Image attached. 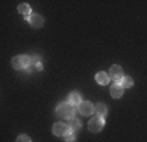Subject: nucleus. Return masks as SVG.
<instances>
[{
  "instance_id": "nucleus-2",
  "label": "nucleus",
  "mask_w": 147,
  "mask_h": 142,
  "mask_svg": "<svg viewBox=\"0 0 147 142\" xmlns=\"http://www.w3.org/2000/svg\"><path fill=\"white\" fill-rule=\"evenodd\" d=\"M30 65V57L28 55H16L12 59V66L16 70H22Z\"/></svg>"
},
{
  "instance_id": "nucleus-14",
  "label": "nucleus",
  "mask_w": 147,
  "mask_h": 142,
  "mask_svg": "<svg viewBox=\"0 0 147 142\" xmlns=\"http://www.w3.org/2000/svg\"><path fill=\"white\" fill-rule=\"evenodd\" d=\"M133 84H134V82H133L131 76H123L121 80V86L123 88H130V87H133Z\"/></svg>"
},
{
  "instance_id": "nucleus-10",
  "label": "nucleus",
  "mask_w": 147,
  "mask_h": 142,
  "mask_svg": "<svg viewBox=\"0 0 147 142\" xmlns=\"http://www.w3.org/2000/svg\"><path fill=\"white\" fill-rule=\"evenodd\" d=\"M68 101L67 103H70L71 105H79L80 103H82V97H80V95L78 92H71L70 95H68Z\"/></svg>"
},
{
  "instance_id": "nucleus-12",
  "label": "nucleus",
  "mask_w": 147,
  "mask_h": 142,
  "mask_svg": "<svg viewBox=\"0 0 147 142\" xmlns=\"http://www.w3.org/2000/svg\"><path fill=\"white\" fill-rule=\"evenodd\" d=\"M17 9H18V12L21 13V15H30V12H32L30 5L26 4V3H21L20 5L17 7Z\"/></svg>"
},
{
  "instance_id": "nucleus-6",
  "label": "nucleus",
  "mask_w": 147,
  "mask_h": 142,
  "mask_svg": "<svg viewBox=\"0 0 147 142\" xmlns=\"http://www.w3.org/2000/svg\"><path fill=\"white\" fill-rule=\"evenodd\" d=\"M78 111H79L83 116H89V114H92L95 112V107L89 101H82L78 105Z\"/></svg>"
},
{
  "instance_id": "nucleus-15",
  "label": "nucleus",
  "mask_w": 147,
  "mask_h": 142,
  "mask_svg": "<svg viewBox=\"0 0 147 142\" xmlns=\"http://www.w3.org/2000/svg\"><path fill=\"white\" fill-rule=\"evenodd\" d=\"M64 139H66V142H75L76 141V136H75V132H72V130H68V133L64 136Z\"/></svg>"
},
{
  "instance_id": "nucleus-7",
  "label": "nucleus",
  "mask_w": 147,
  "mask_h": 142,
  "mask_svg": "<svg viewBox=\"0 0 147 142\" xmlns=\"http://www.w3.org/2000/svg\"><path fill=\"white\" fill-rule=\"evenodd\" d=\"M110 95L113 99H119L123 95V87L121 86V83H114L110 87Z\"/></svg>"
},
{
  "instance_id": "nucleus-11",
  "label": "nucleus",
  "mask_w": 147,
  "mask_h": 142,
  "mask_svg": "<svg viewBox=\"0 0 147 142\" xmlns=\"http://www.w3.org/2000/svg\"><path fill=\"white\" fill-rule=\"evenodd\" d=\"M95 112L97 116H100V117L104 118L105 116L108 114V108H107V105L102 104V103H100V104H97L95 107Z\"/></svg>"
},
{
  "instance_id": "nucleus-9",
  "label": "nucleus",
  "mask_w": 147,
  "mask_h": 142,
  "mask_svg": "<svg viewBox=\"0 0 147 142\" xmlns=\"http://www.w3.org/2000/svg\"><path fill=\"white\" fill-rule=\"evenodd\" d=\"M96 82H97L98 84H101V86H107L108 83H109L110 80V76L107 74V72H104V71H100V72H97L95 76Z\"/></svg>"
},
{
  "instance_id": "nucleus-5",
  "label": "nucleus",
  "mask_w": 147,
  "mask_h": 142,
  "mask_svg": "<svg viewBox=\"0 0 147 142\" xmlns=\"http://www.w3.org/2000/svg\"><path fill=\"white\" fill-rule=\"evenodd\" d=\"M70 130V126L64 122H55L53 125V133L57 137H64Z\"/></svg>"
},
{
  "instance_id": "nucleus-4",
  "label": "nucleus",
  "mask_w": 147,
  "mask_h": 142,
  "mask_svg": "<svg viewBox=\"0 0 147 142\" xmlns=\"http://www.w3.org/2000/svg\"><path fill=\"white\" fill-rule=\"evenodd\" d=\"M109 76L112 80H114V83H121L123 78V71L121 68V66L118 65H114L110 67V71H109Z\"/></svg>"
},
{
  "instance_id": "nucleus-8",
  "label": "nucleus",
  "mask_w": 147,
  "mask_h": 142,
  "mask_svg": "<svg viewBox=\"0 0 147 142\" xmlns=\"http://www.w3.org/2000/svg\"><path fill=\"white\" fill-rule=\"evenodd\" d=\"M29 22H30V25L33 28H40V26L43 25V19H42V16L33 13V15L29 16Z\"/></svg>"
},
{
  "instance_id": "nucleus-16",
  "label": "nucleus",
  "mask_w": 147,
  "mask_h": 142,
  "mask_svg": "<svg viewBox=\"0 0 147 142\" xmlns=\"http://www.w3.org/2000/svg\"><path fill=\"white\" fill-rule=\"evenodd\" d=\"M16 142H32V141H30V138H29L28 136H25V134H21V136L17 137Z\"/></svg>"
},
{
  "instance_id": "nucleus-13",
  "label": "nucleus",
  "mask_w": 147,
  "mask_h": 142,
  "mask_svg": "<svg viewBox=\"0 0 147 142\" xmlns=\"http://www.w3.org/2000/svg\"><path fill=\"white\" fill-rule=\"evenodd\" d=\"M70 129L72 130V132H78V130H80V128H82V124H80V121L78 120V118H72V120L70 121Z\"/></svg>"
},
{
  "instance_id": "nucleus-3",
  "label": "nucleus",
  "mask_w": 147,
  "mask_h": 142,
  "mask_svg": "<svg viewBox=\"0 0 147 142\" xmlns=\"http://www.w3.org/2000/svg\"><path fill=\"white\" fill-rule=\"evenodd\" d=\"M104 124H105L104 118L96 114L95 117L88 122V129H89V132H92V133H98L104 128Z\"/></svg>"
},
{
  "instance_id": "nucleus-1",
  "label": "nucleus",
  "mask_w": 147,
  "mask_h": 142,
  "mask_svg": "<svg viewBox=\"0 0 147 142\" xmlns=\"http://www.w3.org/2000/svg\"><path fill=\"white\" fill-rule=\"evenodd\" d=\"M57 116L59 118H63V120H72L74 116H75V107L71 105L70 103H62L57 107V111H55Z\"/></svg>"
}]
</instances>
